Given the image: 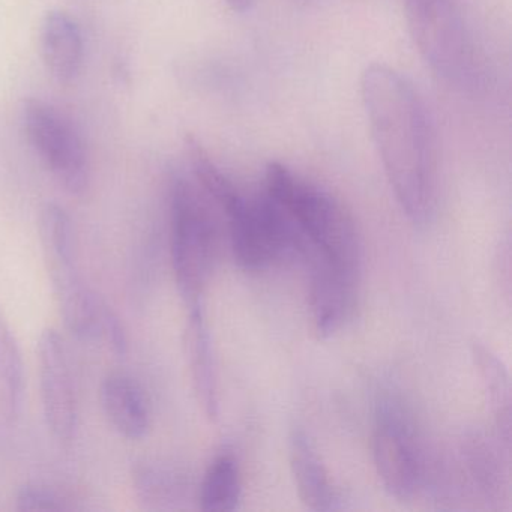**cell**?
<instances>
[{"label":"cell","instance_id":"obj_2","mask_svg":"<svg viewBox=\"0 0 512 512\" xmlns=\"http://www.w3.org/2000/svg\"><path fill=\"white\" fill-rule=\"evenodd\" d=\"M266 196L295 224L313 256L359 271V242L349 212L328 191L281 163L266 167Z\"/></svg>","mask_w":512,"mask_h":512},{"label":"cell","instance_id":"obj_18","mask_svg":"<svg viewBox=\"0 0 512 512\" xmlns=\"http://www.w3.org/2000/svg\"><path fill=\"white\" fill-rule=\"evenodd\" d=\"M133 487L137 496L148 506H160L173 497L172 475L151 463H137L133 469Z\"/></svg>","mask_w":512,"mask_h":512},{"label":"cell","instance_id":"obj_1","mask_svg":"<svg viewBox=\"0 0 512 512\" xmlns=\"http://www.w3.org/2000/svg\"><path fill=\"white\" fill-rule=\"evenodd\" d=\"M361 94L397 202L410 221L427 223L436 205V142L418 89L395 68L374 64L362 73Z\"/></svg>","mask_w":512,"mask_h":512},{"label":"cell","instance_id":"obj_3","mask_svg":"<svg viewBox=\"0 0 512 512\" xmlns=\"http://www.w3.org/2000/svg\"><path fill=\"white\" fill-rule=\"evenodd\" d=\"M407 28L425 64L455 88H475L479 64L475 40L458 0H404Z\"/></svg>","mask_w":512,"mask_h":512},{"label":"cell","instance_id":"obj_17","mask_svg":"<svg viewBox=\"0 0 512 512\" xmlns=\"http://www.w3.org/2000/svg\"><path fill=\"white\" fill-rule=\"evenodd\" d=\"M241 497V476L238 464L230 455L212 461L200 490L203 511L229 512L238 506Z\"/></svg>","mask_w":512,"mask_h":512},{"label":"cell","instance_id":"obj_19","mask_svg":"<svg viewBox=\"0 0 512 512\" xmlns=\"http://www.w3.org/2000/svg\"><path fill=\"white\" fill-rule=\"evenodd\" d=\"M19 511H62L67 509L61 497L41 485L28 484L17 493Z\"/></svg>","mask_w":512,"mask_h":512},{"label":"cell","instance_id":"obj_14","mask_svg":"<svg viewBox=\"0 0 512 512\" xmlns=\"http://www.w3.org/2000/svg\"><path fill=\"white\" fill-rule=\"evenodd\" d=\"M290 469L302 502L313 511L337 509L338 497L311 440L302 430L289 439Z\"/></svg>","mask_w":512,"mask_h":512},{"label":"cell","instance_id":"obj_10","mask_svg":"<svg viewBox=\"0 0 512 512\" xmlns=\"http://www.w3.org/2000/svg\"><path fill=\"white\" fill-rule=\"evenodd\" d=\"M358 272L313 256L311 308L320 337H331L349 319L356 298Z\"/></svg>","mask_w":512,"mask_h":512},{"label":"cell","instance_id":"obj_15","mask_svg":"<svg viewBox=\"0 0 512 512\" xmlns=\"http://www.w3.org/2000/svg\"><path fill=\"white\" fill-rule=\"evenodd\" d=\"M25 397V365L19 341L4 311H0V418H19Z\"/></svg>","mask_w":512,"mask_h":512},{"label":"cell","instance_id":"obj_5","mask_svg":"<svg viewBox=\"0 0 512 512\" xmlns=\"http://www.w3.org/2000/svg\"><path fill=\"white\" fill-rule=\"evenodd\" d=\"M172 263L176 286L185 305L202 304L217 254V229L199 191L185 181H173Z\"/></svg>","mask_w":512,"mask_h":512},{"label":"cell","instance_id":"obj_4","mask_svg":"<svg viewBox=\"0 0 512 512\" xmlns=\"http://www.w3.org/2000/svg\"><path fill=\"white\" fill-rule=\"evenodd\" d=\"M40 241L65 326L82 340L97 338L104 301L89 289L80 272L73 223L56 203H47L41 209Z\"/></svg>","mask_w":512,"mask_h":512},{"label":"cell","instance_id":"obj_6","mask_svg":"<svg viewBox=\"0 0 512 512\" xmlns=\"http://www.w3.org/2000/svg\"><path fill=\"white\" fill-rule=\"evenodd\" d=\"M226 215L233 256L248 271L266 268L292 248H304V239L289 215L266 194L253 202L241 197Z\"/></svg>","mask_w":512,"mask_h":512},{"label":"cell","instance_id":"obj_13","mask_svg":"<svg viewBox=\"0 0 512 512\" xmlns=\"http://www.w3.org/2000/svg\"><path fill=\"white\" fill-rule=\"evenodd\" d=\"M101 403L121 436L140 440L151 427V410L142 386L125 374H110L101 386Z\"/></svg>","mask_w":512,"mask_h":512},{"label":"cell","instance_id":"obj_11","mask_svg":"<svg viewBox=\"0 0 512 512\" xmlns=\"http://www.w3.org/2000/svg\"><path fill=\"white\" fill-rule=\"evenodd\" d=\"M40 55L44 67L59 83H71L82 71L85 58L82 29L64 10H50L40 26Z\"/></svg>","mask_w":512,"mask_h":512},{"label":"cell","instance_id":"obj_9","mask_svg":"<svg viewBox=\"0 0 512 512\" xmlns=\"http://www.w3.org/2000/svg\"><path fill=\"white\" fill-rule=\"evenodd\" d=\"M374 463L385 490L397 500H410L421 482V463L412 433L397 410L380 412L373 439Z\"/></svg>","mask_w":512,"mask_h":512},{"label":"cell","instance_id":"obj_20","mask_svg":"<svg viewBox=\"0 0 512 512\" xmlns=\"http://www.w3.org/2000/svg\"><path fill=\"white\" fill-rule=\"evenodd\" d=\"M253 2L254 0H226V4L229 5L233 11H238V13H245V11L250 10Z\"/></svg>","mask_w":512,"mask_h":512},{"label":"cell","instance_id":"obj_8","mask_svg":"<svg viewBox=\"0 0 512 512\" xmlns=\"http://www.w3.org/2000/svg\"><path fill=\"white\" fill-rule=\"evenodd\" d=\"M41 401L44 418L61 443L73 442L77 428V398L64 340L55 329H44L38 340Z\"/></svg>","mask_w":512,"mask_h":512},{"label":"cell","instance_id":"obj_16","mask_svg":"<svg viewBox=\"0 0 512 512\" xmlns=\"http://www.w3.org/2000/svg\"><path fill=\"white\" fill-rule=\"evenodd\" d=\"M472 355L478 365L485 391L490 398L491 409L496 418L500 437L509 448L511 439V385L508 371L490 349L475 341L472 344Z\"/></svg>","mask_w":512,"mask_h":512},{"label":"cell","instance_id":"obj_7","mask_svg":"<svg viewBox=\"0 0 512 512\" xmlns=\"http://www.w3.org/2000/svg\"><path fill=\"white\" fill-rule=\"evenodd\" d=\"M22 119L29 143L59 185L73 196H82L89 185L88 154L70 119L40 98L25 101Z\"/></svg>","mask_w":512,"mask_h":512},{"label":"cell","instance_id":"obj_12","mask_svg":"<svg viewBox=\"0 0 512 512\" xmlns=\"http://www.w3.org/2000/svg\"><path fill=\"white\" fill-rule=\"evenodd\" d=\"M185 352L193 379L197 401L211 421L218 418V382L215 368L214 347L205 319L203 304L188 307L187 328H185Z\"/></svg>","mask_w":512,"mask_h":512}]
</instances>
